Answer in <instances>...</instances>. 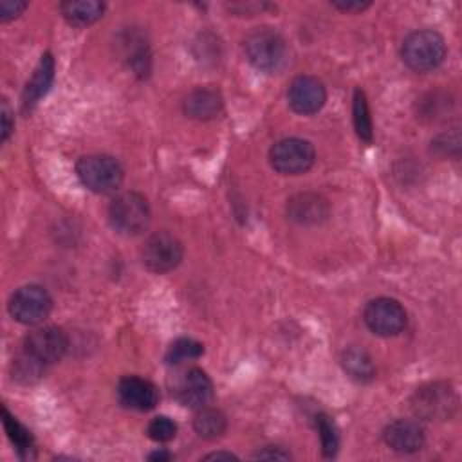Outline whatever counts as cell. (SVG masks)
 I'll list each match as a JSON object with an SVG mask.
<instances>
[{
    "mask_svg": "<svg viewBox=\"0 0 462 462\" xmlns=\"http://www.w3.org/2000/svg\"><path fill=\"white\" fill-rule=\"evenodd\" d=\"M9 314L22 325H38L52 310V298L42 285L29 283L9 298Z\"/></svg>",
    "mask_w": 462,
    "mask_h": 462,
    "instance_id": "52a82bcc",
    "label": "cell"
},
{
    "mask_svg": "<svg viewBox=\"0 0 462 462\" xmlns=\"http://www.w3.org/2000/svg\"><path fill=\"white\" fill-rule=\"evenodd\" d=\"M60 9L69 23L85 27L103 16L105 4L97 0H67L60 4Z\"/></svg>",
    "mask_w": 462,
    "mask_h": 462,
    "instance_id": "ac0fdd59",
    "label": "cell"
},
{
    "mask_svg": "<svg viewBox=\"0 0 462 462\" xmlns=\"http://www.w3.org/2000/svg\"><path fill=\"white\" fill-rule=\"evenodd\" d=\"M314 159V146L300 137L282 139L269 152L271 166L282 175H301L312 168Z\"/></svg>",
    "mask_w": 462,
    "mask_h": 462,
    "instance_id": "8992f818",
    "label": "cell"
},
{
    "mask_svg": "<svg viewBox=\"0 0 462 462\" xmlns=\"http://www.w3.org/2000/svg\"><path fill=\"white\" fill-rule=\"evenodd\" d=\"M383 439L397 453H415L424 446L426 435L419 420L397 419L384 428Z\"/></svg>",
    "mask_w": 462,
    "mask_h": 462,
    "instance_id": "5bb4252c",
    "label": "cell"
},
{
    "mask_svg": "<svg viewBox=\"0 0 462 462\" xmlns=\"http://www.w3.org/2000/svg\"><path fill=\"white\" fill-rule=\"evenodd\" d=\"M204 354V345L199 343L193 337H179L175 339L168 352H166V363L168 365H180L184 361L197 359Z\"/></svg>",
    "mask_w": 462,
    "mask_h": 462,
    "instance_id": "603a6c76",
    "label": "cell"
},
{
    "mask_svg": "<svg viewBox=\"0 0 462 462\" xmlns=\"http://www.w3.org/2000/svg\"><path fill=\"white\" fill-rule=\"evenodd\" d=\"M341 365L345 368V372L359 383H368L375 377V366L372 357L368 356L366 350L357 348V346H350L343 352L341 356Z\"/></svg>",
    "mask_w": 462,
    "mask_h": 462,
    "instance_id": "d6986e66",
    "label": "cell"
},
{
    "mask_svg": "<svg viewBox=\"0 0 462 462\" xmlns=\"http://www.w3.org/2000/svg\"><path fill=\"white\" fill-rule=\"evenodd\" d=\"M253 458H263V460H287L291 458V455L287 451H283L278 446H267L263 449H260L258 453L253 455Z\"/></svg>",
    "mask_w": 462,
    "mask_h": 462,
    "instance_id": "f1b7e54d",
    "label": "cell"
},
{
    "mask_svg": "<svg viewBox=\"0 0 462 462\" xmlns=\"http://www.w3.org/2000/svg\"><path fill=\"white\" fill-rule=\"evenodd\" d=\"M13 132V112L7 105L5 99H2V143H5L9 139Z\"/></svg>",
    "mask_w": 462,
    "mask_h": 462,
    "instance_id": "f546056e",
    "label": "cell"
},
{
    "mask_svg": "<svg viewBox=\"0 0 462 462\" xmlns=\"http://www.w3.org/2000/svg\"><path fill=\"white\" fill-rule=\"evenodd\" d=\"M76 175L87 189L99 195L117 191L125 179L121 162L116 157L105 153L81 157L76 164Z\"/></svg>",
    "mask_w": 462,
    "mask_h": 462,
    "instance_id": "7a4b0ae2",
    "label": "cell"
},
{
    "mask_svg": "<svg viewBox=\"0 0 462 462\" xmlns=\"http://www.w3.org/2000/svg\"><path fill=\"white\" fill-rule=\"evenodd\" d=\"M184 256V247L177 236L168 231H157L150 235L143 245L141 258L146 269L157 274L173 271Z\"/></svg>",
    "mask_w": 462,
    "mask_h": 462,
    "instance_id": "ba28073f",
    "label": "cell"
},
{
    "mask_svg": "<svg viewBox=\"0 0 462 462\" xmlns=\"http://www.w3.org/2000/svg\"><path fill=\"white\" fill-rule=\"evenodd\" d=\"M193 428L199 437H202L206 440H213V439H218L224 435V431L227 428V419L220 410L204 406V408L197 410L195 419H193Z\"/></svg>",
    "mask_w": 462,
    "mask_h": 462,
    "instance_id": "ffe728a7",
    "label": "cell"
},
{
    "mask_svg": "<svg viewBox=\"0 0 462 462\" xmlns=\"http://www.w3.org/2000/svg\"><path fill=\"white\" fill-rule=\"evenodd\" d=\"M316 426H318V431H319L323 455L325 457H334L337 453V448H339V433H337V428H336L334 420L328 415L319 413L316 417Z\"/></svg>",
    "mask_w": 462,
    "mask_h": 462,
    "instance_id": "d4e9b609",
    "label": "cell"
},
{
    "mask_svg": "<svg viewBox=\"0 0 462 462\" xmlns=\"http://www.w3.org/2000/svg\"><path fill=\"white\" fill-rule=\"evenodd\" d=\"M150 218L152 211L148 200L137 191L119 193L108 206V220L112 227L125 236H135L146 231Z\"/></svg>",
    "mask_w": 462,
    "mask_h": 462,
    "instance_id": "277c9868",
    "label": "cell"
},
{
    "mask_svg": "<svg viewBox=\"0 0 462 462\" xmlns=\"http://www.w3.org/2000/svg\"><path fill=\"white\" fill-rule=\"evenodd\" d=\"M45 366L47 365H43L42 361L32 357L29 352L22 350V354L13 361V377L23 384L34 383L42 377Z\"/></svg>",
    "mask_w": 462,
    "mask_h": 462,
    "instance_id": "cb8c5ba5",
    "label": "cell"
},
{
    "mask_svg": "<svg viewBox=\"0 0 462 462\" xmlns=\"http://www.w3.org/2000/svg\"><path fill=\"white\" fill-rule=\"evenodd\" d=\"M222 96L213 87H197L182 101L184 114L191 119H213L222 110Z\"/></svg>",
    "mask_w": 462,
    "mask_h": 462,
    "instance_id": "2e32d148",
    "label": "cell"
},
{
    "mask_svg": "<svg viewBox=\"0 0 462 462\" xmlns=\"http://www.w3.org/2000/svg\"><path fill=\"white\" fill-rule=\"evenodd\" d=\"M117 397L125 408L135 411H148L159 402V390L148 379L126 375L117 384Z\"/></svg>",
    "mask_w": 462,
    "mask_h": 462,
    "instance_id": "4fadbf2b",
    "label": "cell"
},
{
    "mask_svg": "<svg viewBox=\"0 0 462 462\" xmlns=\"http://www.w3.org/2000/svg\"><path fill=\"white\" fill-rule=\"evenodd\" d=\"M363 319L366 327L381 336V337H392L404 330L406 327V310L404 307L393 300V298H375L370 300L363 310Z\"/></svg>",
    "mask_w": 462,
    "mask_h": 462,
    "instance_id": "9c48e42d",
    "label": "cell"
},
{
    "mask_svg": "<svg viewBox=\"0 0 462 462\" xmlns=\"http://www.w3.org/2000/svg\"><path fill=\"white\" fill-rule=\"evenodd\" d=\"M175 395L182 406L200 410L213 399V383L209 375L200 368H189L177 383Z\"/></svg>",
    "mask_w": 462,
    "mask_h": 462,
    "instance_id": "7c38bea8",
    "label": "cell"
},
{
    "mask_svg": "<svg viewBox=\"0 0 462 462\" xmlns=\"http://www.w3.org/2000/svg\"><path fill=\"white\" fill-rule=\"evenodd\" d=\"M2 420H4V428L11 439V442L16 446V451L22 458H32L31 451L34 449L32 444V435L31 431H27L9 411L7 408H2Z\"/></svg>",
    "mask_w": 462,
    "mask_h": 462,
    "instance_id": "44dd1931",
    "label": "cell"
},
{
    "mask_svg": "<svg viewBox=\"0 0 462 462\" xmlns=\"http://www.w3.org/2000/svg\"><path fill=\"white\" fill-rule=\"evenodd\" d=\"M244 51L249 63L262 72H276L287 60V42L273 27L253 29L245 36Z\"/></svg>",
    "mask_w": 462,
    "mask_h": 462,
    "instance_id": "6da1fadb",
    "label": "cell"
},
{
    "mask_svg": "<svg viewBox=\"0 0 462 462\" xmlns=\"http://www.w3.org/2000/svg\"><path fill=\"white\" fill-rule=\"evenodd\" d=\"M269 4L265 2H235V4H229V9L238 13V14H251V13H262L263 9H267Z\"/></svg>",
    "mask_w": 462,
    "mask_h": 462,
    "instance_id": "83f0119b",
    "label": "cell"
},
{
    "mask_svg": "<svg viewBox=\"0 0 462 462\" xmlns=\"http://www.w3.org/2000/svg\"><path fill=\"white\" fill-rule=\"evenodd\" d=\"M204 458H236V455H233V453H227V451H215V453H209V455H206Z\"/></svg>",
    "mask_w": 462,
    "mask_h": 462,
    "instance_id": "d6a6232c",
    "label": "cell"
},
{
    "mask_svg": "<svg viewBox=\"0 0 462 462\" xmlns=\"http://www.w3.org/2000/svg\"><path fill=\"white\" fill-rule=\"evenodd\" d=\"M352 114H354V126L356 134L359 135L361 141L370 143L374 137V126H372V117L366 103V96L361 88H356L354 92V105H352Z\"/></svg>",
    "mask_w": 462,
    "mask_h": 462,
    "instance_id": "7402d4cb",
    "label": "cell"
},
{
    "mask_svg": "<svg viewBox=\"0 0 462 462\" xmlns=\"http://www.w3.org/2000/svg\"><path fill=\"white\" fill-rule=\"evenodd\" d=\"M146 433L152 440L155 442H168L171 439H175L177 435V424L166 417V415H159V417H153L146 428Z\"/></svg>",
    "mask_w": 462,
    "mask_h": 462,
    "instance_id": "484cf974",
    "label": "cell"
},
{
    "mask_svg": "<svg viewBox=\"0 0 462 462\" xmlns=\"http://www.w3.org/2000/svg\"><path fill=\"white\" fill-rule=\"evenodd\" d=\"M402 61L415 72L437 69L446 58V42L433 29H420L406 36L401 49Z\"/></svg>",
    "mask_w": 462,
    "mask_h": 462,
    "instance_id": "3957f363",
    "label": "cell"
},
{
    "mask_svg": "<svg viewBox=\"0 0 462 462\" xmlns=\"http://www.w3.org/2000/svg\"><path fill=\"white\" fill-rule=\"evenodd\" d=\"M457 393L448 383L420 386L411 397V410L422 420H444L457 410Z\"/></svg>",
    "mask_w": 462,
    "mask_h": 462,
    "instance_id": "5b68a950",
    "label": "cell"
},
{
    "mask_svg": "<svg viewBox=\"0 0 462 462\" xmlns=\"http://www.w3.org/2000/svg\"><path fill=\"white\" fill-rule=\"evenodd\" d=\"M287 99L296 114L310 116L323 108L327 101L325 85L314 76H298L287 88Z\"/></svg>",
    "mask_w": 462,
    "mask_h": 462,
    "instance_id": "8fae6325",
    "label": "cell"
},
{
    "mask_svg": "<svg viewBox=\"0 0 462 462\" xmlns=\"http://www.w3.org/2000/svg\"><path fill=\"white\" fill-rule=\"evenodd\" d=\"M52 79H54V58L51 52H45L40 58L31 79L25 85L23 97H22L25 110L32 108L47 94L49 87L52 85Z\"/></svg>",
    "mask_w": 462,
    "mask_h": 462,
    "instance_id": "e0dca14e",
    "label": "cell"
},
{
    "mask_svg": "<svg viewBox=\"0 0 462 462\" xmlns=\"http://www.w3.org/2000/svg\"><path fill=\"white\" fill-rule=\"evenodd\" d=\"M69 348V337L63 328L54 325L38 327L27 334L23 341V350L43 365L60 361Z\"/></svg>",
    "mask_w": 462,
    "mask_h": 462,
    "instance_id": "30bf717a",
    "label": "cell"
},
{
    "mask_svg": "<svg viewBox=\"0 0 462 462\" xmlns=\"http://www.w3.org/2000/svg\"><path fill=\"white\" fill-rule=\"evenodd\" d=\"M328 204L321 195L298 193L287 202V215L292 222L301 226H316L327 220Z\"/></svg>",
    "mask_w": 462,
    "mask_h": 462,
    "instance_id": "9a60e30c",
    "label": "cell"
},
{
    "mask_svg": "<svg viewBox=\"0 0 462 462\" xmlns=\"http://www.w3.org/2000/svg\"><path fill=\"white\" fill-rule=\"evenodd\" d=\"M27 2H20V0H2L0 2V20L2 22H9L18 18L25 9H27Z\"/></svg>",
    "mask_w": 462,
    "mask_h": 462,
    "instance_id": "4316f807",
    "label": "cell"
},
{
    "mask_svg": "<svg viewBox=\"0 0 462 462\" xmlns=\"http://www.w3.org/2000/svg\"><path fill=\"white\" fill-rule=\"evenodd\" d=\"M332 5L339 11L345 13H361L365 9L370 7V2H361V0H354V2H346V0H334Z\"/></svg>",
    "mask_w": 462,
    "mask_h": 462,
    "instance_id": "4dcf8cb0",
    "label": "cell"
},
{
    "mask_svg": "<svg viewBox=\"0 0 462 462\" xmlns=\"http://www.w3.org/2000/svg\"><path fill=\"white\" fill-rule=\"evenodd\" d=\"M148 458H150V460L164 462V460H170V458H171V453H168V451L161 449V451H153V453H150V455H148Z\"/></svg>",
    "mask_w": 462,
    "mask_h": 462,
    "instance_id": "1f68e13d",
    "label": "cell"
}]
</instances>
